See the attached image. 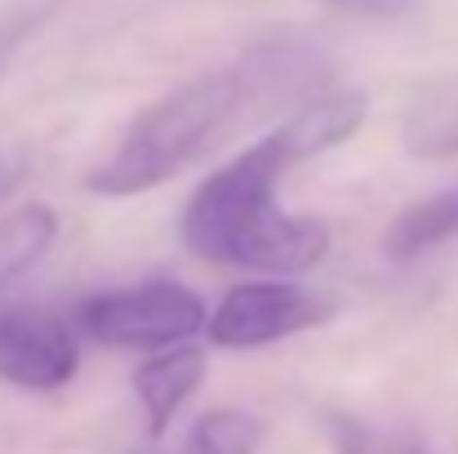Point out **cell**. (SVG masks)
Segmentation results:
<instances>
[{
    "label": "cell",
    "mask_w": 458,
    "mask_h": 454,
    "mask_svg": "<svg viewBox=\"0 0 458 454\" xmlns=\"http://www.w3.org/2000/svg\"><path fill=\"white\" fill-rule=\"evenodd\" d=\"M334 316V303L294 281H245L227 290L223 303L209 316V338L218 347L245 352V347H267L290 334L316 330Z\"/></svg>",
    "instance_id": "4"
},
{
    "label": "cell",
    "mask_w": 458,
    "mask_h": 454,
    "mask_svg": "<svg viewBox=\"0 0 458 454\" xmlns=\"http://www.w3.org/2000/svg\"><path fill=\"white\" fill-rule=\"evenodd\" d=\"M401 143L414 160H454L458 156V85H432L423 90L405 121Z\"/></svg>",
    "instance_id": "9"
},
{
    "label": "cell",
    "mask_w": 458,
    "mask_h": 454,
    "mask_svg": "<svg viewBox=\"0 0 458 454\" xmlns=\"http://www.w3.org/2000/svg\"><path fill=\"white\" fill-rule=\"evenodd\" d=\"M134 454H148V450H134Z\"/></svg>",
    "instance_id": "14"
},
{
    "label": "cell",
    "mask_w": 458,
    "mask_h": 454,
    "mask_svg": "<svg viewBox=\"0 0 458 454\" xmlns=\"http://www.w3.org/2000/svg\"><path fill=\"white\" fill-rule=\"evenodd\" d=\"M45 9H49V4H40V0H36V4H18L13 13H4V18H0V67L13 58V49L27 40V31L40 22V13H45Z\"/></svg>",
    "instance_id": "13"
},
{
    "label": "cell",
    "mask_w": 458,
    "mask_h": 454,
    "mask_svg": "<svg viewBox=\"0 0 458 454\" xmlns=\"http://www.w3.org/2000/svg\"><path fill=\"white\" fill-rule=\"evenodd\" d=\"M76 325L103 347L169 352L209 330V312L196 290L178 281H143L125 290H98L76 307Z\"/></svg>",
    "instance_id": "3"
},
{
    "label": "cell",
    "mask_w": 458,
    "mask_h": 454,
    "mask_svg": "<svg viewBox=\"0 0 458 454\" xmlns=\"http://www.w3.org/2000/svg\"><path fill=\"white\" fill-rule=\"evenodd\" d=\"M200 379H205V352L191 343L156 352L134 370V392H139V406H143L152 433H165L174 424V415L191 401Z\"/></svg>",
    "instance_id": "7"
},
{
    "label": "cell",
    "mask_w": 458,
    "mask_h": 454,
    "mask_svg": "<svg viewBox=\"0 0 458 454\" xmlns=\"http://www.w3.org/2000/svg\"><path fill=\"white\" fill-rule=\"evenodd\" d=\"M254 112L263 107L259 81L245 58L191 76L148 103L85 178L94 196H139L178 178L196 160H205L218 143H227Z\"/></svg>",
    "instance_id": "2"
},
{
    "label": "cell",
    "mask_w": 458,
    "mask_h": 454,
    "mask_svg": "<svg viewBox=\"0 0 458 454\" xmlns=\"http://www.w3.org/2000/svg\"><path fill=\"white\" fill-rule=\"evenodd\" d=\"M58 236V214L49 205H18L0 218V286L22 277L31 263L49 254Z\"/></svg>",
    "instance_id": "10"
},
{
    "label": "cell",
    "mask_w": 458,
    "mask_h": 454,
    "mask_svg": "<svg viewBox=\"0 0 458 454\" xmlns=\"http://www.w3.org/2000/svg\"><path fill=\"white\" fill-rule=\"evenodd\" d=\"M316 4L320 9H334L343 18H360V22H401L423 0H316Z\"/></svg>",
    "instance_id": "12"
},
{
    "label": "cell",
    "mask_w": 458,
    "mask_h": 454,
    "mask_svg": "<svg viewBox=\"0 0 458 454\" xmlns=\"http://www.w3.org/2000/svg\"><path fill=\"white\" fill-rule=\"evenodd\" d=\"M81 370V343L72 325L40 307L0 312V379L22 392H58Z\"/></svg>",
    "instance_id": "5"
},
{
    "label": "cell",
    "mask_w": 458,
    "mask_h": 454,
    "mask_svg": "<svg viewBox=\"0 0 458 454\" xmlns=\"http://www.w3.org/2000/svg\"><path fill=\"white\" fill-rule=\"evenodd\" d=\"M454 236H458V183H450V187H441V192L405 205L387 223L383 250H387V259H401L405 263V259L432 254L437 245H445Z\"/></svg>",
    "instance_id": "8"
},
{
    "label": "cell",
    "mask_w": 458,
    "mask_h": 454,
    "mask_svg": "<svg viewBox=\"0 0 458 454\" xmlns=\"http://www.w3.org/2000/svg\"><path fill=\"white\" fill-rule=\"evenodd\" d=\"M263 441V419L236 406L205 410L191 424V454H254Z\"/></svg>",
    "instance_id": "11"
},
{
    "label": "cell",
    "mask_w": 458,
    "mask_h": 454,
    "mask_svg": "<svg viewBox=\"0 0 458 454\" xmlns=\"http://www.w3.org/2000/svg\"><path fill=\"white\" fill-rule=\"evenodd\" d=\"M290 156L276 134L236 151L214 169L187 201L178 218L182 245L205 263H227L267 277H303L329 254V227L320 218L285 214L276 205V183Z\"/></svg>",
    "instance_id": "1"
},
{
    "label": "cell",
    "mask_w": 458,
    "mask_h": 454,
    "mask_svg": "<svg viewBox=\"0 0 458 454\" xmlns=\"http://www.w3.org/2000/svg\"><path fill=\"white\" fill-rule=\"evenodd\" d=\"M365 112H369V99H365L360 90H325L320 99L294 107L272 134H276V143L285 148L290 165H299V160H311V156H320V151L347 143V139L360 130Z\"/></svg>",
    "instance_id": "6"
}]
</instances>
